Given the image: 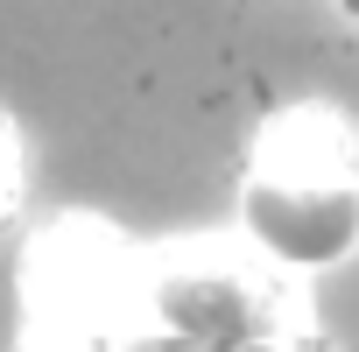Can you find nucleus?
Listing matches in <instances>:
<instances>
[{"mask_svg": "<svg viewBox=\"0 0 359 352\" xmlns=\"http://www.w3.org/2000/svg\"><path fill=\"white\" fill-rule=\"evenodd\" d=\"M352 8H359V0H352Z\"/></svg>", "mask_w": 359, "mask_h": 352, "instance_id": "obj_5", "label": "nucleus"}, {"mask_svg": "<svg viewBox=\"0 0 359 352\" xmlns=\"http://www.w3.org/2000/svg\"><path fill=\"white\" fill-rule=\"evenodd\" d=\"M22 205V141H15V127L0 120V219H8Z\"/></svg>", "mask_w": 359, "mask_h": 352, "instance_id": "obj_4", "label": "nucleus"}, {"mask_svg": "<svg viewBox=\"0 0 359 352\" xmlns=\"http://www.w3.org/2000/svg\"><path fill=\"white\" fill-rule=\"evenodd\" d=\"M15 352H120V324L85 317V310H57V303H29Z\"/></svg>", "mask_w": 359, "mask_h": 352, "instance_id": "obj_3", "label": "nucleus"}, {"mask_svg": "<svg viewBox=\"0 0 359 352\" xmlns=\"http://www.w3.org/2000/svg\"><path fill=\"white\" fill-rule=\"evenodd\" d=\"M240 240L275 275H331L359 254V127L324 99L282 106L240 169Z\"/></svg>", "mask_w": 359, "mask_h": 352, "instance_id": "obj_1", "label": "nucleus"}, {"mask_svg": "<svg viewBox=\"0 0 359 352\" xmlns=\"http://www.w3.org/2000/svg\"><path fill=\"white\" fill-rule=\"evenodd\" d=\"M120 352H331L289 275L247 247L191 240L134 261Z\"/></svg>", "mask_w": 359, "mask_h": 352, "instance_id": "obj_2", "label": "nucleus"}]
</instances>
